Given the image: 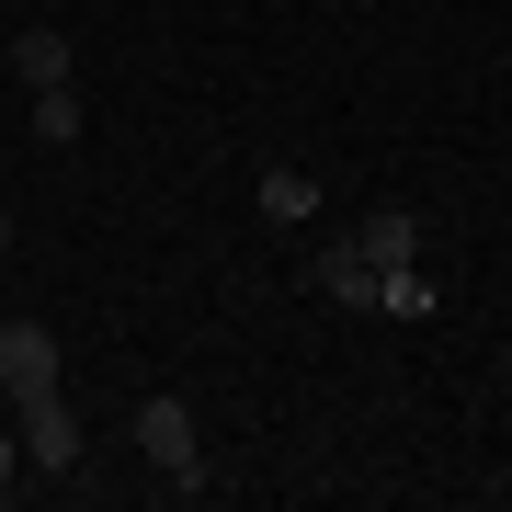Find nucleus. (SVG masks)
<instances>
[{"label":"nucleus","instance_id":"nucleus-1","mask_svg":"<svg viewBox=\"0 0 512 512\" xmlns=\"http://www.w3.org/2000/svg\"><path fill=\"white\" fill-rule=\"evenodd\" d=\"M137 456L171 478V490H205V433H194V410L171 399V387H148L137 399Z\"/></svg>","mask_w":512,"mask_h":512},{"label":"nucleus","instance_id":"nucleus-2","mask_svg":"<svg viewBox=\"0 0 512 512\" xmlns=\"http://www.w3.org/2000/svg\"><path fill=\"white\" fill-rule=\"evenodd\" d=\"M46 387H57V330L0 319V399H46Z\"/></svg>","mask_w":512,"mask_h":512},{"label":"nucleus","instance_id":"nucleus-3","mask_svg":"<svg viewBox=\"0 0 512 512\" xmlns=\"http://www.w3.org/2000/svg\"><path fill=\"white\" fill-rule=\"evenodd\" d=\"M12 410H23V456H35V467H80V421H69L57 387H46V399H12Z\"/></svg>","mask_w":512,"mask_h":512},{"label":"nucleus","instance_id":"nucleus-4","mask_svg":"<svg viewBox=\"0 0 512 512\" xmlns=\"http://www.w3.org/2000/svg\"><path fill=\"white\" fill-rule=\"evenodd\" d=\"M308 285L330 296V308H376V262H365V251H353V239H330V251L308 262Z\"/></svg>","mask_w":512,"mask_h":512},{"label":"nucleus","instance_id":"nucleus-5","mask_svg":"<svg viewBox=\"0 0 512 512\" xmlns=\"http://www.w3.org/2000/svg\"><path fill=\"white\" fill-rule=\"evenodd\" d=\"M353 251H365L376 274H399V262H421V217H410V205H376V217L353 228Z\"/></svg>","mask_w":512,"mask_h":512},{"label":"nucleus","instance_id":"nucleus-6","mask_svg":"<svg viewBox=\"0 0 512 512\" xmlns=\"http://www.w3.org/2000/svg\"><path fill=\"white\" fill-rule=\"evenodd\" d=\"M12 69L35 80V92H46V80H69V23H23V35H12Z\"/></svg>","mask_w":512,"mask_h":512},{"label":"nucleus","instance_id":"nucleus-7","mask_svg":"<svg viewBox=\"0 0 512 512\" xmlns=\"http://www.w3.org/2000/svg\"><path fill=\"white\" fill-rule=\"evenodd\" d=\"M376 308H387V319H433V308H444V285L421 274V262H399V274H376Z\"/></svg>","mask_w":512,"mask_h":512},{"label":"nucleus","instance_id":"nucleus-8","mask_svg":"<svg viewBox=\"0 0 512 512\" xmlns=\"http://www.w3.org/2000/svg\"><path fill=\"white\" fill-rule=\"evenodd\" d=\"M262 217H274V228H308L319 217V183H308V171H262Z\"/></svg>","mask_w":512,"mask_h":512},{"label":"nucleus","instance_id":"nucleus-9","mask_svg":"<svg viewBox=\"0 0 512 512\" xmlns=\"http://www.w3.org/2000/svg\"><path fill=\"white\" fill-rule=\"evenodd\" d=\"M35 137H46V148L80 137V80H46V92H35Z\"/></svg>","mask_w":512,"mask_h":512},{"label":"nucleus","instance_id":"nucleus-10","mask_svg":"<svg viewBox=\"0 0 512 512\" xmlns=\"http://www.w3.org/2000/svg\"><path fill=\"white\" fill-rule=\"evenodd\" d=\"M12 478H23V444H0V501H12Z\"/></svg>","mask_w":512,"mask_h":512},{"label":"nucleus","instance_id":"nucleus-11","mask_svg":"<svg viewBox=\"0 0 512 512\" xmlns=\"http://www.w3.org/2000/svg\"><path fill=\"white\" fill-rule=\"evenodd\" d=\"M0 262H12V205H0Z\"/></svg>","mask_w":512,"mask_h":512}]
</instances>
